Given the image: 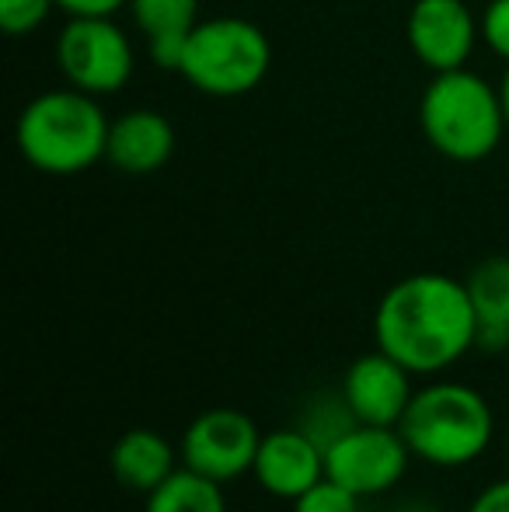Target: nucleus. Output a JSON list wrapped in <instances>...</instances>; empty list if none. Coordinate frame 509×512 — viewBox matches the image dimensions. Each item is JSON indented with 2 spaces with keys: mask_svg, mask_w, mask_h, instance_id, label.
<instances>
[{
  "mask_svg": "<svg viewBox=\"0 0 509 512\" xmlns=\"http://www.w3.org/2000/svg\"><path fill=\"white\" fill-rule=\"evenodd\" d=\"M56 63L70 88L105 98L129 84L136 56L129 35L112 18H67L56 39Z\"/></svg>",
  "mask_w": 509,
  "mask_h": 512,
  "instance_id": "6",
  "label": "nucleus"
},
{
  "mask_svg": "<svg viewBox=\"0 0 509 512\" xmlns=\"http://www.w3.org/2000/svg\"><path fill=\"white\" fill-rule=\"evenodd\" d=\"M129 14L147 39L189 35L199 25V0H129Z\"/></svg>",
  "mask_w": 509,
  "mask_h": 512,
  "instance_id": "16",
  "label": "nucleus"
},
{
  "mask_svg": "<svg viewBox=\"0 0 509 512\" xmlns=\"http://www.w3.org/2000/svg\"><path fill=\"white\" fill-rule=\"evenodd\" d=\"M506 366H509V352H506Z\"/></svg>",
  "mask_w": 509,
  "mask_h": 512,
  "instance_id": "24",
  "label": "nucleus"
},
{
  "mask_svg": "<svg viewBox=\"0 0 509 512\" xmlns=\"http://www.w3.org/2000/svg\"><path fill=\"white\" fill-rule=\"evenodd\" d=\"M478 21H482V42L509 63V0H485Z\"/></svg>",
  "mask_w": 509,
  "mask_h": 512,
  "instance_id": "20",
  "label": "nucleus"
},
{
  "mask_svg": "<svg viewBox=\"0 0 509 512\" xmlns=\"http://www.w3.org/2000/svg\"><path fill=\"white\" fill-rule=\"evenodd\" d=\"M297 425L328 450V446H332L342 432L353 429L356 418H353V411H349L346 398H342V391H339L335 398H332V394H321V398H314L311 408H304V415H300Z\"/></svg>",
  "mask_w": 509,
  "mask_h": 512,
  "instance_id": "17",
  "label": "nucleus"
},
{
  "mask_svg": "<svg viewBox=\"0 0 509 512\" xmlns=\"http://www.w3.org/2000/svg\"><path fill=\"white\" fill-rule=\"evenodd\" d=\"M56 0H0V25L7 35H32L53 14Z\"/></svg>",
  "mask_w": 509,
  "mask_h": 512,
  "instance_id": "19",
  "label": "nucleus"
},
{
  "mask_svg": "<svg viewBox=\"0 0 509 512\" xmlns=\"http://www.w3.org/2000/svg\"><path fill=\"white\" fill-rule=\"evenodd\" d=\"M67 18H116L123 7H129V0H56Z\"/></svg>",
  "mask_w": 509,
  "mask_h": 512,
  "instance_id": "21",
  "label": "nucleus"
},
{
  "mask_svg": "<svg viewBox=\"0 0 509 512\" xmlns=\"http://www.w3.org/2000/svg\"><path fill=\"white\" fill-rule=\"evenodd\" d=\"M468 512H509V478H499L485 485L482 492L471 499Z\"/></svg>",
  "mask_w": 509,
  "mask_h": 512,
  "instance_id": "22",
  "label": "nucleus"
},
{
  "mask_svg": "<svg viewBox=\"0 0 509 512\" xmlns=\"http://www.w3.org/2000/svg\"><path fill=\"white\" fill-rule=\"evenodd\" d=\"M360 495L349 492L346 485H339L335 478H321L318 485L307 488L300 499H293V512H360Z\"/></svg>",
  "mask_w": 509,
  "mask_h": 512,
  "instance_id": "18",
  "label": "nucleus"
},
{
  "mask_svg": "<svg viewBox=\"0 0 509 512\" xmlns=\"http://www.w3.org/2000/svg\"><path fill=\"white\" fill-rule=\"evenodd\" d=\"M506 450H509V436H506Z\"/></svg>",
  "mask_w": 509,
  "mask_h": 512,
  "instance_id": "25",
  "label": "nucleus"
},
{
  "mask_svg": "<svg viewBox=\"0 0 509 512\" xmlns=\"http://www.w3.org/2000/svg\"><path fill=\"white\" fill-rule=\"evenodd\" d=\"M272 67L269 35L248 18H206L192 28L178 74L210 98L252 95Z\"/></svg>",
  "mask_w": 509,
  "mask_h": 512,
  "instance_id": "5",
  "label": "nucleus"
},
{
  "mask_svg": "<svg viewBox=\"0 0 509 512\" xmlns=\"http://www.w3.org/2000/svg\"><path fill=\"white\" fill-rule=\"evenodd\" d=\"M419 126L429 147L457 164L492 157L509 129L499 88L468 67L433 74L419 102Z\"/></svg>",
  "mask_w": 509,
  "mask_h": 512,
  "instance_id": "4",
  "label": "nucleus"
},
{
  "mask_svg": "<svg viewBox=\"0 0 509 512\" xmlns=\"http://www.w3.org/2000/svg\"><path fill=\"white\" fill-rule=\"evenodd\" d=\"M471 307L478 314V331L509 335V255H489L468 272Z\"/></svg>",
  "mask_w": 509,
  "mask_h": 512,
  "instance_id": "14",
  "label": "nucleus"
},
{
  "mask_svg": "<svg viewBox=\"0 0 509 512\" xmlns=\"http://www.w3.org/2000/svg\"><path fill=\"white\" fill-rule=\"evenodd\" d=\"M182 467V453L168 443L157 429H126L112 443L109 471L126 492H136L147 499L154 488H161L171 474Z\"/></svg>",
  "mask_w": 509,
  "mask_h": 512,
  "instance_id": "13",
  "label": "nucleus"
},
{
  "mask_svg": "<svg viewBox=\"0 0 509 512\" xmlns=\"http://www.w3.org/2000/svg\"><path fill=\"white\" fill-rule=\"evenodd\" d=\"M258 443H262V429L248 411L206 408L185 425L178 453H182V467L217 485H231L252 474Z\"/></svg>",
  "mask_w": 509,
  "mask_h": 512,
  "instance_id": "8",
  "label": "nucleus"
},
{
  "mask_svg": "<svg viewBox=\"0 0 509 512\" xmlns=\"http://www.w3.org/2000/svg\"><path fill=\"white\" fill-rule=\"evenodd\" d=\"M482 4H485V0H482Z\"/></svg>",
  "mask_w": 509,
  "mask_h": 512,
  "instance_id": "26",
  "label": "nucleus"
},
{
  "mask_svg": "<svg viewBox=\"0 0 509 512\" xmlns=\"http://www.w3.org/2000/svg\"><path fill=\"white\" fill-rule=\"evenodd\" d=\"M143 512H227L224 485L189 471V467H178L161 488L147 495Z\"/></svg>",
  "mask_w": 509,
  "mask_h": 512,
  "instance_id": "15",
  "label": "nucleus"
},
{
  "mask_svg": "<svg viewBox=\"0 0 509 512\" xmlns=\"http://www.w3.org/2000/svg\"><path fill=\"white\" fill-rule=\"evenodd\" d=\"M175 154V126L157 108H129L112 119L105 161L123 175H154Z\"/></svg>",
  "mask_w": 509,
  "mask_h": 512,
  "instance_id": "12",
  "label": "nucleus"
},
{
  "mask_svg": "<svg viewBox=\"0 0 509 512\" xmlns=\"http://www.w3.org/2000/svg\"><path fill=\"white\" fill-rule=\"evenodd\" d=\"M412 457L429 467H468L489 450L496 415L485 394L457 380H433L412 394L398 422Z\"/></svg>",
  "mask_w": 509,
  "mask_h": 512,
  "instance_id": "3",
  "label": "nucleus"
},
{
  "mask_svg": "<svg viewBox=\"0 0 509 512\" xmlns=\"http://www.w3.org/2000/svg\"><path fill=\"white\" fill-rule=\"evenodd\" d=\"M252 474L265 495L293 502L325 478V446L307 436L300 425L262 432Z\"/></svg>",
  "mask_w": 509,
  "mask_h": 512,
  "instance_id": "11",
  "label": "nucleus"
},
{
  "mask_svg": "<svg viewBox=\"0 0 509 512\" xmlns=\"http://www.w3.org/2000/svg\"><path fill=\"white\" fill-rule=\"evenodd\" d=\"M478 338V314L464 279L415 272L391 286L374 310L377 349L415 377H436L461 363Z\"/></svg>",
  "mask_w": 509,
  "mask_h": 512,
  "instance_id": "1",
  "label": "nucleus"
},
{
  "mask_svg": "<svg viewBox=\"0 0 509 512\" xmlns=\"http://www.w3.org/2000/svg\"><path fill=\"white\" fill-rule=\"evenodd\" d=\"M408 464H412V450L398 425L356 422L325 450V474L360 499H374L398 488L408 474Z\"/></svg>",
  "mask_w": 509,
  "mask_h": 512,
  "instance_id": "7",
  "label": "nucleus"
},
{
  "mask_svg": "<svg viewBox=\"0 0 509 512\" xmlns=\"http://www.w3.org/2000/svg\"><path fill=\"white\" fill-rule=\"evenodd\" d=\"M112 119L95 95L77 88L42 91L18 115V150L42 175H81L105 161Z\"/></svg>",
  "mask_w": 509,
  "mask_h": 512,
  "instance_id": "2",
  "label": "nucleus"
},
{
  "mask_svg": "<svg viewBox=\"0 0 509 512\" xmlns=\"http://www.w3.org/2000/svg\"><path fill=\"white\" fill-rule=\"evenodd\" d=\"M412 377L408 366L391 359L387 352L374 349L353 359L342 377V398H346L349 411L356 422L363 425H398L405 408L412 405Z\"/></svg>",
  "mask_w": 509,
  "mask_h": 512,
  "instance_id": "10",
  "label": "nucleus"
},
{
  "mask_svg": "<svg viewBox=\"0 0 509 512\" xmlns=\"http://www.w3.org/2000/svg\"><path fill=\"white\" fill-rule=\"evenodd\" d=\"M499 95H503V108H506V126H509V63H506L503 84H499Z\"/></svg>",
  "mask_w": 509,
  "mask_h": 512,
  "instance_id": "23",
  "label": "nucleus"
},
{
  "mask_svg": "<svg viewBox=\"0 0 509 512\" xmlns=\"http://www.w3.org/2000/svg\"><path fill=\"white\" fill-rule=\"evenodd\" d=\"M405 39L422 67L447 74L468 67L482 39V21L468 0H415L405 21Z\"/></svg>",
  "mask_w": 509,
  "mask_h": 512,
  "instance_id": "9",
  "label": "nucleus"
}]
</instances>
